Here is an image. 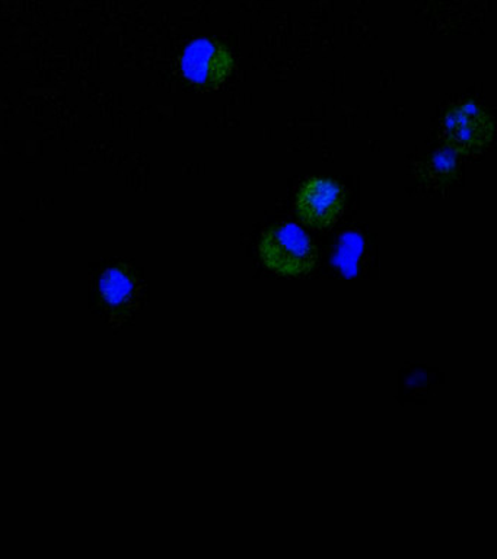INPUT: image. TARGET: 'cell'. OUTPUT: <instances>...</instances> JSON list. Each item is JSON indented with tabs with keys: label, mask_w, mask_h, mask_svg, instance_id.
Segmentation results:
<instances>
[{
	"label": "cell",
	"mask_w": 497,
	"mask_h": 559,
	"mask_svg": "<svg viewBox=\"0 0 497 559\" xmlns=\"http://www.w3.org/2000/svg\"><path fill=\"white\" fill-rule=\"evenodd\" d=\"M445 142L462 155L482 152L492 142L495 124L480 105L461 103L453 105L442 120Z\"/></svg>",
	"instance_id": "cell-2"
},
{
	"label": "cell",
	"mask_w": 497,
	"mask_h": 559,
	"mask_svg": "<svg viewBox=\"0 0 497 559\" xmlns=\"http://www.w3.org/2000/svg\"><path fill=\"white\" fill-rule=\"evenodd\" d=\"M235 68L233 52L224 44L212 39H198L186 50L182 69L186 76L198 85L216 90L228 81Z\"/></svg>",
	"instance_id": "cell-4"
},
{
	"label": "cell",
	"mask_w": 497,
	"mask_h": 559,
	"mask_svg": "<svg viewBox=\"0 0 497 559\" xmlns=\"http://www.w3.org/2000/svg\"><path fill=\"white\" fill-rule=\"evenodd\" d=\"M102 292L108 305L119 308V306L128 304L130 295H132V283L119 271H110L103 278Z\"/></svg>",
	"instance_id": "cell-5"
},
{
	"label": "cell",
	"mask_w": 497,
	"mask_h": 559,
	"mask_svg": "<svg viewBox=\"0 0 497 559\" xmlns=\"http://www.w3.org/2000/svg\"><path fill=\"white\" fill-rule=\"evenodd\" d=\"M295 210L305 226L327 229L343 214V188L330 178L309 179L296 195Z\"/></svg>",
	"instance_id": "cell-3"
},
{
	"label": "cell",
	"mask_w": 497,
	"mask_h": 559,
	"mask_svg": "<svg viewBox=\"0 0 497 559\" xmlns=\"http://www.w3.org/2000/svg\"><path fill=\"white\" fill-rule=\"evenodd\" d=\"M259 253L270 271L286 277L308 274L318 260L312 239L295 223H283L265 231L260 240Z\"/></svg>",
	"instance_id": "cell-1"
}]
</instances>
